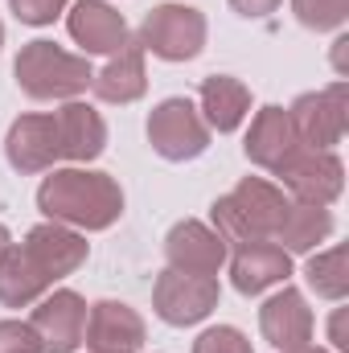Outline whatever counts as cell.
<instances>
[{
  "instance_id": "obj_18",
  "label": "cell",
  "mask_w": 349,
  "mask_h": 353,
  "mask_svg": "<svg viewBox=\"0 0 349 353\" xmlns=\"http://www.w3.org/2000/svg\"><path fill=\"white\" fill-rule=\"evenodd\" d=\"M54 123H58L62 161L87 165V161H94L107 148V123H103V115L94 107H87V103H74L70 99L62 111H54Z\"/></svg>"
},
{
  "instance_id": "obj_33",
  "label": "cell",
  "mask_w": 349,
  "mask_h": 353,
  "mask_svg": "<svg viewBox=\"0 0 349 353\" xmlns=\"http://www.w3.org/2000/svg\"><path fill=\"white\" fill-rule=\"evenodd\" d=\"M0 46H4V21H0Z\"/></svg>"
},
{
  "instance_id": "obj_8",
  "label": "cell",
  "mask_w": 349,
  "mask_h": 353,
  "mask_svg": "<svg viewBox=\"0 0 349 353\" xmlns=\"http://www.w3.org/2000/svg\"><path fill=\"white\" fill-rule=\"evenodd\" d=\"M288 119H292V132L304 148H321V152H333V144H341L346 136V79H337L333 87L312 90V94H300L292 107H288Z\"/></svg>"
},
{
  "instance_id": "obj_28",
  "label": "cell",
  "mask_w": 349,
  "mask_h": 353,
  "mask_svg": "<svg viewBox=\"0 0 349 353\" xmlns=\"http://www.w3.org/2000/svg\"><path fill=\"white\" fill-rule=\"evenodd\" d=\"M279 4H283V0H230V8H235L239 17H251V21H259V17H271Z\"/></svg>"
},
{
  "instance_id": "obj_29",
  "label": "cell",
  "mask_w": 349,
  "mask_h": 353,
  "mask_svg": "<svg viewBox=\"0 0 349 353\" xmlns=\"http://www.w3.org/2000/svg\"><path fill=\"white\" fill-rule=\"evenodd\" d=\"M329 341H333L337 350H349V341H346V308L333 312V321H329Z\"/></svg>"
},
{
  "instance_id": "obj_16",
  "label": "cell",
  "mask_w": 349,
  "mask_h": 353,
  "mask_svg": "<svg viewBox=\"0 0 349 353\" xmlns=\"http://www.w3.org/2000/svg\"><path fill=\"white\" fill-rule=\"evenodd\" d=\"M66 29L87 54H119L132 41L123 12H115L107 0H79L66 17Z\"/></svg>"
},
{
  "instance_id": "obj_11",
  "label": "cell",
  "mask_w": 349,
  "mask_h": 353,
  "mask_svg": "<svg viewBox=\"0 0 349 353\" xmlns=\"http://www.w3.org/2000/svg\"><path fill=\"white\" fill-rule=\"evenodd\" d=\"M259 329L279 353H300L312 345V308L296 288H279L263 300Z\"/></svg>"
},
{
  "instance_id": "obj_26",
  "label": "cell",
  "mask_w": 349,
  "mask_h": 353,
  "mask_svg": "<svg viewBox=\"0 0 349 353\" xmlns=\"http://www.w3.org/2000/svg\"><path fill=\"white\" fill-rule=\"evenodd\" d=\"M0 353H46L29 321H0Z\"/></svg>"
},
{
  "instance_id": "obj_9",
  "label": "cell",
  "mask_w": 349,
  "mask_h": 353,
  "mask_svg": "<svg viewBox=\"0 0 349 353\" xmlns=\"http://www.w3.org/2000/svg\"><path fill=\"white\" fill-rule=\"evenodd\" d=\"M37 341L46 353H74L83 345V329H87V300L70 288L46 292L29 316Z\"/></svg>"
},
{
  "instance_id": "obj_22",
  "label": "cell",
  "mask_w": 349,
  "mask_h": 353,
  "mask_svg": "<svg viewBox=\"0 0 349 353\" xmlns=\"http://www.w3.org/2000/svg\"><path fill=\"white\" fill-rule=\"evenodd\" d=\"M50 292V279L33 267L25 247H8L0 255V304L4 308H29Z\"/></svg>"
},
{
  "instance_id": "obj_13",
  "label": "cell",
  "mask_w": 349,
  "mask_h": 353,
  "mask_svg": "<svg viewBox=\"0 0 349 353\" xmlns=\"http://www.w3.org/2000/svg\"><path fill=\"white\" fill-rule=\"evenodd\" d=\"M83 341L90 353H140L144 350V321L136 308L119 300H99L87 308Z\"/></svg>"
},
{
  "instance_id": "obj_24",
  "label": "cell",
  "mask_w": 349,
  "mask_h": 353,
  "mask_svg": "<svg viewBox=\"0 0 349 353\" xmlns=\"http://www.w3.org/2000/svg\"><path fill=\"white\" fill-rule=\"evenodd\" d=\"M292 12L304 29H317V33H329V29H341L349 17V0H292Z\"/></svg>"
},
{
  "instance_id": "obj_2",
  "label": "cell",
  "mask_w": 349,
  "mask_h": 353,
  "mask_svg": "<svg viewBox=\"0 0 349 353\" xmlns=\"http://www.w3.org/2000/svg\"><path fill=\"white\" fill-rule=\"evenodd\" d=\"M288 205L292 201L283 197V189H275L263 176H247L226 197L214 201V230H218V239L226 247L230 243L235 247L239 243H255V239H271L275 243V230H279Z\"/></svg>"
},
{
  "instance_id": "obj_7",
  "label": "cell",
  "mask_w": 349,
  "mask_h": 353,
  "mask_svg": "<svg viewBox=\"0 0 349 353\" xmlns=\"http://www.w3.org/2000/svg\"><path fill=\"white\" fill-rule=\"evenodd\" d=\"M275 176L296 201H308V205H333L346 189V165L337 161V152H321L304 144L275 169Z\"/></svg>"
},
{
  "instance_id": "obj_14",
  "label": "cell",
  "mask_w": 349,
  "mask_h": 353,
  "mask_svg": "<svg viewBox=\"0 0 349 353\" xmlns=\"http://www.w3.org/2000/svg\"><path fill=\"white\" fill-rule=\"evenodd\" d=\"M165 259L181 275H218L226 263V243L206 222L185 218L165 234Z\"/></svg>"
},
{
  "instance_id": "obj_27",
  "label": "cell",
  "mask_w": 349,
  "mask_h": 353,
  "mask_svg": "<svg viewBox=\"0 0 349 353\" xmlns=\"http://www.w3.org/2000/svg\"><path fill=\"white\" fill-rule=\"evenodd\" d=\"M66 4L70 0H8L21 25H54V17H62Z\"/></svg>"
},
{
  "instance_id": "obj_3",
  "label": "cell",
  "mask_w": 349,
  "mask_h": 353,
  "mask_svg": "<svg viewBox=\"0 0 349 353\" xmlns=\"http://www.w3.org/2000/svg\"><path fill=\"white\" fill-rule=\"evenodd\" d=\"M12 74H17V87L25 90L29 99H79L83 90H90L94 70L87 66V58L54 46V41H29L17 62H12Z\"/></svg>"
},
{
  "instance_id": "obj_31",
  "label": "cell",
  "mask_w": 349,
  "mask_h": 353,
  "mask_svg": "<svg viewBox=\"0 0 349 353\" xmlns=\"http://www.w3.org/2000/svg\"><path fill=\"white\" fill-rule=\"evenodd\" d=\"M8 247H12V239H8V226H0V255H4Z\"/></svg>"
},
{
  "instance_id": "obj_15",
  "label": "cell",
  "mask_w": 349,
  "mask_h": 353,
  "mask_svg": "<svg viewBox=\"0 0 349 353\" xmlns=\"http://www.w3.org/2000/svg\"><path fill=\"white\" fill-rule=\"evenodd\" d=\"M292 275V255L271 243V239H255V243H239L235 259H230V279L243 296H259L267 288L283 283Z\"/></svg>"
},
{
  "instance_id": "obj_21",
  "label": "cell",
  "mask_w": 349,
  "mask_h": 353,
  "mask_svg": "<svg viewBox=\"0 0 349 353\" xmlns=\"http://www.w3.org/2000/svg\"><path fill=\"white\" fill-rule=\"evenodd\" d=\"M329 234H333V214H329V205L292 201L288 214H283V222H279V230H275V243H279L288 255H292V251L304 255V251L321 247Z\"/></svg>"
},
{
  "instance_id": "obj_12",
  "label": "cell",
  "mask_w": 349,
  "mask_h": 353,
  "mask_svg": "<svg viewBox=\"0 0 349 353\" xmlns=\"http://www.w3.org/2000/svg\"><path fill=\"white\" fill-rule=\"evenodd\" d=\"M4 157H8V165L17 173H46V169H54V161H62L54 115H21V119H12V128L4 136Z\"/></svg>"
},
{
  "instance_id": "obj_20",
  "label": "cell",
  "mask_w": 349,
  "mask_h": 353,
  "mask_svg": "<svg viewBox=\"0 0 349 353\" xmlns=\"http://www.w3.org/2000/svg\"><path fill=\"white\" fill-rule=\"evenodd\" d=\"M90 90L103 103H136L148 90V70H144V50L140 41H128L119 54H111V62L90 79Z\"/></svg>"
},
{
  "instance_id": "obj_19",
  "label": "cell",
  "mask_w": 349,
  "mask_h": 353,
  "mask_svg": "<svg viewBox=\"0 0 349 353\" xmlns=\"http://www.w3.org/2000/svg\"><path fill=\"white\" fill-rule=\"evenodd\" d=\"M197 99H201V119H206V128L210 132H239L243 128V119L251 115V90L243 87L239 79H230V74H210V79H201V90H197Z\"/></svg>"
},
{
  "instance_id": "obj_32",
  "label": "cell",
  "mask_w": 349,
  "mask_h": 353,
  "mask_svg": "<svg viewBox=\"0 0 349 353\" xmlns=\"http://www.w3.org/2000/svg\"><path fill=\"white\" fill-rule=\"evenodd\" d=\"M300 353H329V350H312V345H308V350H300Z\"/></svg>"
},
{
  "instance_id": "obj_4",
  "label": "cell",
  "mask_w": 349,
  "mask_h": 353,
  "mask_svg": "<svg viewBox=\"0 0 349 353\" xmlns=\"http://www.w3.org/2000/svg\"><path fill=\"white\" fill-rule=\"evenodd\" d=\"M140 50L165 62H189L206 46V17L189 4H157L140 21Z\"/></svg>"
},
{
  "instance_id": "obj_1",
  "label": "cell",
  "mask_w": 349,
  "mask_h": 353,
  "mask_svg": "<svg viewBox=\"0 0 349 353\" xmlns=\"http://www.w3.org/2000/svg\"><path fill=\"white\" fill-rule=\"evenodd\" d=\"M37 205L50 222H62L70 230H107L123 214V189L111 173L54 169L37 189Z\"/></svg>"
},
{
  "instance_id": "obj_6",
  "label": "cell",
  "mask_w": 349,
  "mask_h": 353,
  "mask_svg": "<svg viewBox=\"0 0 349 353\" xmlns=\"http://www.w3.org/2000/svg\"><path fill=\"white\" fill-rule=\"evenodd\" d=\"M218 275H181V271H161L157 275V288H152V308L165 325L185 329V325H197L206 321L214 308H218Z\"/></svg>"
},
{
  "instance_id": "obj_5",
  "label": "cell",
  "mask_w": 349,
  "mask_h": 353,
  "mask_svg": "<svg viewBox=\"0 0 349 353\" xmlns=\"http://www.w3.org/2000/svg\"><path fill=\"white\" fill-rule=\"evenodd\" d=\"M148 144H152L157 157H165L173 165L197 161L210 148V128H206L201 111L189 99L177 94V99H165V103L152 107V115H148Z\"/></svg>"
},
{
  "instance_id": "obj_30",
  "label": "cell",
  "mask_w": 349,
  "mask_h": 353,
  "mask_svg": "<svg viewBox=\"0 0 349 353\" xmlns=\"http://www.w3.org/2000/svg\"><path fill=\"white\" fill-rule=\"evenodd\" d=\"M346 50H349V37H337L333 41V66H337L341 79H346Z\"/></svg>"
},
{
  "instance_id": "obj_17",
  "label": "cell",
  "mask_w": 349,
  "mask_h": 353,
  "mask_svg": "<svg viewBox=\"0 0 349 353\" xmlns=\"http://www.w3.org/2000/svg\"><path fill=\"white\" fill-rule=\"evenodd\" d=\"M296 148H300V140H296V132H292L288 111H283V107H259V115H255L251 128H247V144H243L247 161L259 165V169H267V173H275Z\"/></svg>"
},
{
  "instance_id": "obj_23",
  "label": "cell",
  "mask_w": 349,
  "mask_h": 353,
  "mask_svg": "<svg viewBox=\"0 0 349 353\" xmlns=\"http://www.w3.org/2000/svg\"><path fill=\"white\" fill-rule=\"evenodd\" d=\"M304 279H308V288H312L321 300H346V292H349L346 247L317 251V255L308 259V267H304Z\"/></svg>"
},
{
  "instance_id": "obj_10",
  "label": "cell",
  "mask_w": 349,
  "mask_h": 353,
  "mask_svg": "<svg viewBox=\"0 0 349 353\" xmlns=\"http://www.w3.org/2000/svg\"><path fill=\"white\" fill-rule=\"evenodd\" d=\"M21 247H25V255L33 259V267L50 279V288H54L58 279L74 275L90 255L87 239H83L79 230L62 226V222H41V226H33Z\"/></svg>"
},
{
  "instance_id": "obj_25",
  "label": "cell",
  "mask_w": 349,
  "mask_h": 353,
  "mask_svg": "<svg viewBox=\"0 0 349 353\" xmlns=\"http://www.w3.org/2000/svg\"><path fill=\"white\" fill-rule=\"evenodd\" d=\"M193 353H255V350L235 325H214L193 341Z\"/></svg>"
}]
</instances>
